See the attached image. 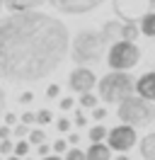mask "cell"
<instances>
[{
    "mask_svg": "<svg viewBox=\"0 0 155 160\" xmlns=\"http://www.w3.org/2000/svg\"><path fill=\"white\" fill-rule=\"evenodd\" d=\"M116 160H128V158H126L124 153H121V155H116Z\"/></svg>",
    "mask_w": 155,
    "mask_h": 160,
    "instance_id": "39",
    "label": "cell"
},
{
    "mask_svg": "<svg viewBox=\"0 0 155 160\" xmlns=\"http://www.w3.org/2000/svg\"><path fill=\"white\" fill-rule=\"evenodd\" d=\"M92 117H95V121H102L107 117V109L104 107H92Z\"/></svg>",
    "mask_w": 155,
    "mask_h": 160,
    "instance_id": "27",
    "label": "cell"
},
{
    "mask_svg": "<svg viewBox=\"0 0 155 160\" xmlns=\"http://www.w3.org/2000/svg\"><path fill=\"white\" fill-rule=\"evenodd\" d=\"M116 117L124 121V124H128V126L141 129V126H148V124L155 121V104L143 100V97H138L133 92V95H128L126 100L119 102Z\"/></svg>",
    "mask_w": 155,
    "mask_h": 160,
    "instance_id": "4",
    "label": "cell"
},
{
    "mask_svg": "<svg viewBox=\"0 0 155 160\" xmlns=\"http://www.w3.org/2000/svg\"><path fill=\"white\" fill-rule=\"evenodd\" d=\"M68 143H80V136H78V133H70V136H68Z\"/></svg>",
    "mask_w": 155,
    "mask_h": 160,
    "instance_id": "37",
    "label": "cell"
},
{
    "mask_svg": "<svg viewBox=\"0 0 155 160\" xmlns=\"http://www.w3.org/2000/svg\"><path fill=\"white\" fill-rule=\"evenodd\" d=\"M12 155H17V158L29 155V141H19V143H15V146H12Z\"/></svg>",
    "mask_w": 155,
    "mask_h": 160,
    "instance_id": "19",
    "label": "cell"
},
{
    "mask_svg": "<svg viewBox=\"0 0 155 160\" xmlns=\"http://www.w3.org/2000/svg\"><path fill=\"white\" fill-rule=\"evenodd\" d=\"M0 10H2V0H0Z\"/></svg>",
    "mask_w": 155,
    "mask_h": 160,
    "instance_id": "42",
    "label": "cell"
},
{
    "mask_svg": "<svg viewBox=\"0 0 155 160\" xmlns=\"http://www.w3.org/2000/svg\"><path fill=\"white\" fill-rule=\"evenodd\" d=\"M136 92H138V97H143L148 102H155V70L143 73L136 80Z\"/></svg>",
    "mask_w": 155,
    "mask_h": 160,
    "instance_id": "10",
    "label": "cell"
},
{
    "mask_svg": "<svg viewBox=\"0 0 155 160\" xmlns=\"http://www.w3.org/2000/svg\"><path fill=\"white\" fill-rule=\"evenodd\" d=\"M107 46H109V41L104 39L102 29H80L68 49H70V58L78 66H92V63L102 61Z\"/></svg>",
    "mask_w": 155,
    "mask_h": 160,
    "instance_id": "2",
    "label": "cell"
},
{
    "mask_svg": "<svg viewBox=\"0 0 155 160\" xmlns=\"http://www.w3.org/2000/svg\"><path fill=\"white\" fill-rule=\"evenodd\" d=\"M87 136H90V141H92V143H102V141L107 138V129L102 126V124H97V126H92V129H90V133H87Z\"/></svg>",
    "mask_w": 155,
    "mask_h": 160,
    "instance_id": "17",
    "label": "cell"
},
{
    "mask_svg": "<svg viewBox=\"0 0 155 160\" xmlns=\"http://www.w3.org/2000/svg\"><path fill=\"white\" fill-rule=\"evenodd\" d=\"M51 148H53V153H56V155H61V153H66V150H68V141L58 138V141H53V146H51Z\"/></svg>",
    "mask_w": 155,
    "mask_h": 160,
    "instance_id": "23",
    "label": "cell"
},
{
    "mask_svg": "<svg viewBox=\"0 0 155 160\" xmlns=\"http://www.w3.org/2000/svg\"><path fill=\"white\" fill-rule=\"evenodd\" d=\"M19 119H22V124H24V126H29V124H37V114H34V112H24Z\"/></svg>",
    "mask_w": 155,
    "mask_h": 160,
    "instance_id": "25",
    "label": "cell"
},
{
    "mask_svg": "<svg viewBox=\"0 0 155 160\" xmlns=\"http://www.w3.org/2000/svg\"><path fill=\"white\" fill-rule=\"evenodd\" d=\"M73 104H75V102H73V97H63L58 107H61V109H63V112H68V109H73Z\"/></svg>",
    "mask_w": 155,
    "mask_h": 160,
    "instance_id": "30",
    "label": "cell"
},
{
    "mask_svg": "<svg viewBox=\"0 0 155 160\" xmlns=\"http://www.w3.org/2000/svg\"><path fill=\"white\" fill-rule=\"evenodd\" d=\"M0 160H2V158H0Z\"/></svg>",
    "mask_w": 155,
    "mask_h": 160,
    "instance_id": "44",
    "label": "cell"
},
{
    "mask_svg": "<svg viewBox=\"0 0 155 160\" xmlns=\"http://www.w3.org/2000/svg\"><path fill=\"white\" fill-rule=\"evenodd\" d=\"M141 61V49L136 46V41H124L119 39L109 44V53H107V63L112 70H131L138 66Z\"/></svg>",
    "mask_w": 155,
    "mask_h": 160,
    "instance_id": "5",
    "label": "cell"
},
{
    "mask_svg": "<svg viewBox=\"0 0 155 160\" xmlns=\"http://www.w3.org/2000/svg\"><path fill=\"white\" fill-rule=\"evenodd\" d=\"M87 119H85V114L82 112H75V126H85Z\"/></svg>",
    "mask_w": 155,
    "mask_h": 160,
    "instance_id": "33",
    "label": "cell"
},
{
    "mask_svg": "<svg viewBox=\"0 0 155 160\" xmlns=\"http://www.w3.org/2000/svg\"><path fill=\"white\" fill-rule=\"evenodd\" d=\"M80 107H85V109L97 107V97L92 95V92H82V95H80Z\"/></svg>",
    "mask_w": 155,
    "mask_h": 160,
    "instance_id": "18",
    "label": "cell"
},
{
    "mask_svg": "<svg viewBox=\"0 0 155 160\" xmlns=\"http://www.w3.org/2000/svg\"><path fill=\"white\" fill-rule=\"evenodd\" d=\"M12 124H17V114L8 112V114H5V126H12Z\"/></svg>",
    "mask_w": 155,
    "mask_h": 160,
    "instance_id": "32",
    "label": "cell"
},
{
    "mask_svg": "<svg viewBox=\"0 0 155 160\" xmlns=\"http://www.w3.org/2000/svg\"><path fill=\"white\" fill-rule=\"evenodd\" d=\"M138 150H141L143 160H155V133H145L138 143Z\"/></svg>",
    "mask_w": 155,
    "mask_h": 160,
    "instance_id": "13",
    "label": "cell"
},
{
    "mask_svg": "<svg viewBox=\"0 0 155 160\" xmlns=\"http://www.w3.org/2000/svg\"><path fill=\"white\" fill-rule=\"evenodd\" d=\"M138 34H141V29H138L136 22H124V24H121V39L124 41H136Z\"/></svg>",
    "mask_w": 155,
    "mask_h": 160,
    "instance_id": "16",
    "label": "cell"
},
{
    "mask_svg": "<svg viewBox=\"0 0 155 160\" xmlns=\"http://www.w3.org/2000/svg\"><path fill=\"white\" fill-rule=\"evenodd\" d=\"M58 95H61V88H58V85H48L46 88V97L48 100H53V97H58Z\"/></svg>",
    "mask_w": 155,
    "mask_h": 160,
    "instance_id": "28",
    "label": "cell"
},
{
    "mask_svg": "<svg viewBox=\"0 0 155 160\" xmlns=\"http://www.w3.org/2000/svg\"><path fill=\"white\" fill-rule=\"evenodd\" d=\"M97 85V78L95 73L87 68V66H78V68L70 70V75H68V88L78 95H82V92H92V88Z\"/></svg>",
    "mask_w": 155,
    "mask_h": 160,
    "instance_id": "8",
    "label": "cell"
},
{
    "mask_svg": "<svg viewBox=\"0 0 155 160\" xmlns=\"http://www.w3.org/2000/svg\"><path fill=\"white\" fill-rule=\"evenodd\" d=\"M85 160H112V148L107 143H92L85 153Z\"/></svg>",
    "mask_w": 155,
    "mask_h": 160,
    "instance_id": "12",
    "label": "cell"
},
{
    "mask_svg": "<svg viewBox=\"0 0 155 160\" xmlns=\"http://www.w3.org/2000/svg\"><path fill=\"white\" fill-rule=\"evenodd\" d=\"M51 119H53V114H51L48 109H39L37 112V124H48Z\"/></svg>",
    "mask_w": 155,
    "mask_h": 160,
    "instance_id": "22",
    "label": "cell"
},
{
    "mask_svg": "<svg viewBox=\"0 0 155 160\" xmlns=\"http://www.w3.org/2000/svg\"><path fill=\"white\" fill-rule=\"evenodd\" d=\"M41 160H63V158H61V155H44Z\"/></svg>",
    "mask_w": 155,
    "mask_h": 160,
    "instance_id": "38",
    "label": "cell"
},
{
    "mask_svg": "<svg viewBox=\"0 0 155 160\" xmlns=\"http://www.w3.org/2000/svg\"><path fill=\"white\" fill-rule=\"evenodd\" d=\"M121 24H124V22L112 20V22H107L104 27H102V34H104V39L109 41V44H114V41L121 39Z\"/></svg>",
    "mask_w": 155,
    "mask_h": 160,
    "instance_id": "15",
    "label": "cell"
},
{
    "mask_svg": "<svg viewBox=\"0 0 155 160\" xmlns=\"http://www.w3.org/2000/svg\"><path fill=\"white\" fill-rule=\"evenodd\" d=\"M97 92H99L102 102L119 104L121 100H126L128 95L136 92V80L133 75H128V70H112L97 82Z\"/></svg>",
    "mask_w": 155,
    "mask_h": 160,
    "instance_id": "3",
    "label": "cell"
},
{
    "mask_svg": "<svg viewBox=\"0 0 155 160\" xmlns=\"http://www.w3.org/2000/svg\"><path fill=\"white\" fill-rule=\"evenodd\" d=\"M138 29H141V34H145V37L155 39V10H148L143 17H141Z\"/></svg>",
    "mask_w": 155,
    "mask_h": 160,
    "instance_id": "14",
    "label": "cell"
},
{
    "mask_svg": "<svg viewBox=\"0 0 155 160\" xmlns=\"http://www.w3.org/2000/svg\"><path fill=\"white\" fill-rule=\"evenodd\" d=\"M56 126H58V131H61V133H66V131L70 129V121H68L66 117H61V119L56 121Z\"/></svg>",
    "mask_w": 155,
    "mask_h": 160,
    "instance_id": "29",
    "label": "cell"
},
{
    "mask_svg": "<svg viewBox=\"0 0 155 160\" xmlns=\"http://www.w3.org/2000/svg\"><path fill=\"white\" fill-rule=\"evenodd\" d=\"M48 150H51V148H48L46 143H39V155H41V158H44V155H48Z\"/></svg>",
    "mask_w": 155,
    "mask_h": 160,
    "instance_id": "34",
    "label": "cell"
},
{
    "mask_svg": "<svg viewBox=\"0 0 155 160\" xmlns=\"http://www.w3.org/2000/svg\"><path fill=\"white\" fill-rule=\"evenodd\" d=\"M12 146H15V143H10L8 138H2L0 141V155H12Z\"/></svg>",
    "mask_w": 155,
    "mask_h": 160,
    "instance_id": "24",
    "label": "cell"
},
{
    "mask_svg": "<svg viewBox=\"0 0 155 160\" xmlns=\"http://www.w3.org/2000/svg\"><path fill=\"white\" fill-rule=\"evenodd\" d=\"M10 136V126H0V141Z\"/></svg>",
    "mask_w": 155,
    "mask_h": 160,
    "instance_id": "35",
    "label": "cell"
},
{
    "mask_svg": "<svg viewBox=\"0 0 155 160\" xmlns=\"http://www.w3.org/2000/svg\"><path fill=\"white\" fill-rule=\"evenodd\" d=\"M46 0H2V5H8V10L12 12H27V10H37L41 8Z\"/></svg>",
    "mask_w": 155,
    "mask_h": 160,
    "instance_id": "11",
    "label": "cell"
},
{
    "mask_svg": "<svg viewBox=\"0 0 155 160\" xmlns=\"http://www.w3.org/2000/svg\"><path fill=\"white\" fill-rule=\"evenodd\" d=\"M12 133H15L17 138H24V136L29 133V126H24V124H17V126L12 129Z\"/></svg>",
    "mask_w": 155,
    "mask_h": 160,
    "instance_id": "26",
    "label": "cell"
},
{
    "mask_svg": "<svg viewBox=\"0 0 155 160\" xmlns=\"http://www.w3.org/2000/svg\"><path fill=\"white\" fill-rule=\"evenodd\" d=\"M63 160H85V153L80 148H70V150H66V158Z\"/></svg>",
    "mask_w": 155,
    "mask_h": 160,
    "instance_id": "21",
    "label": "cell"
},
{
    "mask_svg": "<svg viewBox=\"0 0 155 160\" xmlns=\"http://www.w3.org/2000/svg\"><path fill=\"white\" fill-rule=\"evenodd\" d=\"M19 102H22V104H32V102H34V92H22V95H19Z\"/></svg>",
    "mask_w": 155,
    "mask_h": 160,
    "instance_id": "31",
    "label": "cell"
},
{
    "mask_svg": "<svg viewBox=\"0 0 155 160\" xmlns=\"http://www.w3.org/2000/svg\"><path fill=\"white\" fill-rule=\"evenodd\" d=\"M107 146L112 150H119V153H126L136 146V129L128 126V124H121V126H114L112 131H107Z\"/></svg>",
    "mask_w": 155,
    "mask_h": 160,
    "instance_id": "6",
    "label": "cell"
},
{
    "mask_svg": "<svg viewBox=\"0 0 155 160\" xmlns=\"http://www.w3.org/2000/svg\"><path fill=\"white\" fill-rule=\"evenodd\" d=\"M68 46V27L58 17L39 10L12 12L0 20V78L37 82L63 63Z\"/></svg>",
    "mask_w": 155,
    "mask_h": 160,
    "instance_id": "1",
    "label": "cell"
},
{
    "mask_svg": "<svg viewBox=\"0 0 155 160\" xmlns=\"http://www.w3.org/2000/svg\"><path fill=\"white\" fill-rule=\"evenodd\" d=\"M58 12H66V15H85V12L97 10L104 0H48Z\"/></svg>",
    "mask_w": 155,
    "mask_h": 160,
    "instance_id": "9",
    "label": "cell"
},
{
    "mask_svg": "<svg viewBox=\"0 0 155 160\" xmlns=\"http://www.w3.org/2000/svg\"><path fill=\"white\" fill-rule=\"evenodd\" d=\"M150 10V0H114V12L121 22H136Z\"/></svg>",
    "mask_w": 155,
    "mask_h": 160,
    "instance_id": "7",
    "label": "cell"
},
{
    "mask_svg": "<svg viewBox=\"0 0 155 160\" xmlns=\"http://www.w3.org/2000/svg\"><path fill=\"white\" fill-rule=\"evenodd\" d=\"M24 160H32V158H24Z\"/></svg>",
    "mask_w": 155,
    "mask_h": 160,
    "instance_id": "43",
    "label": "cell"
},
{
    "mask_svg": "<svg viewBox=\"0 0 155 160\" xmlns=\"http://www.w3.org/2000/svg\"><path fill=\"white\" fill-rule=\"evenodd\" d=\"M2 109H5V90L0 88V114H2Z\"/></svg>",
    "mask_w": 155,
    "mask_h": 160,
    "instance_id": "36",
    "label": "cell"
},
{
    "mask_svg": "<svg viewBox=\"0 0 155 160\" xmlns=\"http://www.w3.org/2000/svg\"><path fill=\"white\" fill-rule=\"evenodd\" d=\"M8 160H22V158H17V155H8Z\"/></svg>",
    "mask_w": 155,
    "mask_h": 160,
    "instance_id": "40",
    "label": "cell"
},
{
    "mask_svg": "<svg viewBox=\"0 0 155 160\" xmlns=\"http://www.w3.org/2000/svg\"><path fill=\"white\" fill-rule=\"evenodd\" d=\"M29 143H46V133H44V131L41 129H32L29 131Z\"/></svg>",
    "mask_w": 155,
    "mask_h": 160,
    "instance_id": "20",
    "label": "cell"
},
{
    "mask_svg": "<svg viewBox=\"0 0 155 160\" xmlns=\"http://www.w3.org/2000/svg\"><path fill=\"white\" fill-rule=\"evenodd\" d=\"M150 10H155V0H150Z\"/></svg>",
    "mask_w": 155,
    "mask_h": 160,
    "instance_id": "41",
    "label": "cell"
}]
</instances>
